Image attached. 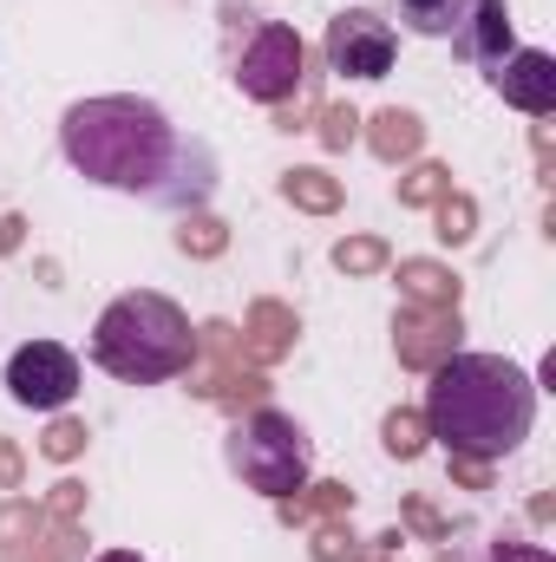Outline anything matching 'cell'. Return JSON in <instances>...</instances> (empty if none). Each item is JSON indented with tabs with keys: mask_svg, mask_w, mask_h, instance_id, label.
Returning a JSON list of instances; mask_svg holds the SVG:
<instances>
[{
	"mask_svg": "<svg viewBox=\"0 0 556 562\" xmlns=\"http://www.w3.org/2000/svg\"><path fill=\"white\" fill-rule=\"evenodd\" d=\"M59 150L79 177H92L105 190H132L164 210H197L216 183V157L197 138H184L164 119V105L132 99V92L79 99L59 119Z\"/></svg>",
	"mask_w": 556,
	"mask_h": 562,
	"instance_id": "1",
	"label": "cell"
},
{
	"mask_svg": "<svg viewBox=\"0 0 556 562\" xmlns=\"http://www.w3.org/2000/svg\"><path fill=\"white\" fill-rule=\"evenodd\" d=\"M419 419L458 458H504V451H518L531 438L537 386L504 353H452L445 367H432Z\"/></svg>",
	"mask_w": 556,
	"mask_h": 562,
	"instance_id": "2",
	"label": "cell"
},
{
	"mask_svg": "<svg viewBox=\"0 0 556 562\" xmlns=\"http://www.w3.org/2000/svg\"><path fill=\"white\" fill-rule=\"evenodd\" d=\"M92 360L125 380V386H164V380H184L197 367V334H190V314L170 301V294H151L132 288L119 294L99 327H92Z\"/></svg>",
	"mask_w": 556,
	"mask_h": 562,
	"instance_id": "3",
	"label": "cell"
},
{
	"mask_svg": "<svg viewBox=\"0 0 556 562\" xmlns=\"http://www.w3.org/2000/svg\"><path fill=\"white\" fill-rule=\"evenodd\" d=\"M308 464H314V445H308V431L276 413V406H249L236 431H230V471L249 484V491H263L269 504L281 497H294L301 484H308Z\"/></svg>",
	"mask_w": 556,
	"mask_h": 562,
	"instance_id": "4",
	"label": "cell"
},
{
	"mask_svg": "<svg viewBox=\"0 0 556 562\" xmlns=\"http://www.w3.org/2000/svg\"><path fill=\"white\" fill-rule=\"evenodd\" d=\"M249 20H256V13H249ZM301 79H308V46H301V33L281 26V20H256L249 40H243V53H236V86H243V99H256V105H288V99L301 92Z\"/></svg>",
	"mask_w": 556,
	"mask_h": 562,
	"instance_id": "5",
	"label": "cell"
},
{
	"mask_svg": "<svg viewBox=\"0 0 556 562\" xmlns=\"http://www.w3.org/2000/svg\"><path fill=\"white\" fill-rule=\"evenodd\" d=\"M197 353H210V367H190V373H184L197 400L236 406V413H243V406H269V380H263V367L243 360V334H236L230 321L197 327Z\"/></svg>",
	"mask_w": 556,
	"mask_h": 562,
	"instance_id": "6",
	"label": "cell"
},
{
	"mask_svg": "<svg viewBox=\"0 0 556 562\" xmlns=\"http://www.w3.org/2000/svg\"><path fill=\"white\" fill-rule=\"evenodd\" d=\"M321 53H327V66H334V72H347V79H387V72H393V59H400V40H393V26H387L380 13L347 7V13H334V20H327Z\"/></svg>",
	"mask_w": 556,
	"mask_h": 562,
	"instance_id": "7",
	"label": "cell"
},
{
	"mask_svg": "<svg viewBox=\"0 0 556 562\" xmlns=\"http://www.w3.org/2000/svg\"><path fill=\"white\" fill-rule=\"evenodd\" d=\"M7 393H13L20 406H33V413H59V406L79 393V360H73V347H59V340H26V347L7 360Z\"/></svg>",
	"mask_w": 556,
	"mask_h": 562,
	"instance_id": "8",
	"label": "cell"
},
{
	"mask_svg": "<svg viewBox=\"0 0 556 562\" xmlns=\"http://www.w3.org/2000/svg\"><path fill=\"white\" fill-rule=\"evenodd\" d=\"M458 340H465V327H458V307H400L393 314V353H400V367H413V373H432V367H445L452 353H458Z\"/></svg>",
	"mask_w": 556,
	"mask_h": 562,
	"instance_id": "9",
	"label": "cell"
},
{
	"mask_svg": "<svg viewBox=\"0 0 556 562\" xmlns=\"http://www.w3.org/2000/svg\"><path fill=\"white\" fill-rule=\"evenodd\" d=\"M491 86H498L504 105H518V112H531V119H551L556 112V59L537 53V46L504 53V59L491 66Z\"/></svg>",
	"mask_w": 556,
	"mask_h": 562,
	"instance_id": "10",
	"label": "cell"
},
{
	"mask_svg": "<svg viewBox=\"0 0 556 562\" xmlns=\"http://www.w3.org/2000/svg\"><path fill=\"white\" fill-rule=\"evenodd\" d=\"M294 334H301V321H294L288 301H249V321H243V360H249V367H276V360L294 353Z\"/></svg>",
	"mask_w": 556,
	"mask_h": 562,
	"instance_id": "11",
	"label": "cell"
},
{
	"mask_svg": "<svg viewBox=\"0 0 556 562\" xmlns=\"http://www.w3.org/2000/svg\"><path fill=\"white\" fill-rule=\"evenodd\" d=\"M458 53L478 59L485 72L511 53V13H504V0H478V7H471V20L458 26Z\"/></svg>",
	"mask_w": 556,
	"mask_h": 562,
	"instance_id": "12",
	"label": "cell"
},
{
	"mask_svg": "<svg viewBox=\"0 0 556 562\" xmlns=\"http://www.w3.org/2000/svg\"><path fill=\"white\" fill-rule=\"evenodd\" d=\"M360 125H367V150L380 164H407V157H419V144H425V125H419V112H407V105H387V112H374Z\"/></svg>",
	"mask_w": 556,
	"mask_h": 562,
	"instance_id": "13",
	"label": "cell"
},
{
	"mask_svg": "<svg viewBox=\"0 0 556 562\" xmlns=\"http://www.w3.org/2000/svg\"><path fill=\"white\" fill-rule=\"evenodd\" d=\"M458 288H465V281L452 276L445 262H425V256H407V262H400V294H407L413 307H458Z\"/></svg>",
	"mask_w": 556,
	"mask_h": 562,
	"instance_id": "14",
	"label": "cell"
},
{
	"mask_svg": "<svg viewBox=\"0 0 556 562\" xmlns=\"http://www.w3.org/2000/svg\"><path fill=\"white\" fill-rule=\"evenodd\" d=\"M347 510H354V491H347V484H301L294 497L276 504V517L294 524V530H301V524H321V517H347Z\"/></svg>",
	"mask_w": 556,
	"mask_h": 562,
	"instance_id": "15",
	"label": "cell"
},
{
	"mask_svg": "<svg viewBox=\"0 0 556 562\" xmlns=\"http://www.w3.org/2000/svg\"><path fill=\"white\" fill-rule=\"evenodd\" d=\"M471 7H478V0H400L407 26L425 33V40H458V26L471 20Z\"/></svg>",
	"mask_w": 556,
	"mask_h": 562,
	"instance_id": "16",
	"label": "cell"
},
{
	"mask_svg": "<svg viewBox=\"0 0 556 562\" xmlns=\"http://www.w3.org/2000/svg\"><path fill=\"white\" fill-rule=\"evenodd\" d=\"M281 196L294 203V210H308V216H334L341 210V177H327V170H288L281 177Z\"/></svg>",
	"mask_w": 556,
	"mask_h": 562,
	"instance_id": "17",
	"label": "cell"
},
{
	"mask_svg": "<svg viewBox=\"0 0 556 562\" xmlns=\"http://www.w3.org/2000/svg\"><path fill=\"white\" fill-rule=\"evenodd\" d=\"M432 223H438V229H432V236H438V243H452V249H458V243H471V236H478V203H471V196H465V190H445V196H438V203H432Z\"/></svg>",
	"mask_w": 556,
	"mask_h": 562,
	"instance_id": "18",
	"label": "cell"
},
{
	"mask_svg": "<svg viewBox=\"0 0 556 562\" xmlns=\"http://www.w3.org/2000/svg\"><path fill=\"white\" fill-rule=\"evenodd\" d=\"M177 249L197 256V262H210V256L230 249V229H223L216 216H203V210H184V216H177Z\"/></svg>",
	"mask_w": 556,
	"mask_h": 562,
	"instance_id": "19",
	"label": "cell"
},
{
	"mask_svg": "<svg viewBox=\"0 0 556 562\" xmlns=\"http://www.w3.org/2000/svg\"><path fill=\"white\" fill-rule=\"evenodd\" d=\"M73 557H79V524H53L46 517V530L33 543H20L13 557H0V562H73Z\"/></svg>",
	"mask_w": 556,
	"mask_h": 562,
	"instance_id": "20",
	"label": "cell"
},
{
	"mask_svg": "<svg viewBox=\"0 0 556 562\" xmlns=\"http://www.w3.org/2000/svg\"><path fill=\"white\" fill-rule=\"evenodd\" d=\"M40 530H46V504H26V497L0 504V557H13L20 543H33Z\"/></svg>",
	"mask_w": 556,
	"mask_h": 562,
	"instance_id": "21",
	"label": "cell"
},
{
	"mask_svg": "<svg viewBox=\"0 0 556 562\" xmlns=\"http://www.w3.org/2000/svg\"><path fill=\"white\" fill-rule=\"evenodd\" d=\"M387 262H393V249H387L380 236H341V243H334V269H341V276H380Z\"/></svg>",
	"mask_w": 556,
	"mask_h": 562,
	"instance_id": "22",
	"label": "cell"
},
{
	"mask_svg": "<svg viewBox=\"0 0 556 562\" xmlns=\"http://www.w3.org/2000/svg\"><path fill=\"white\" fill-rule=\"evenodd\" d=\"M445 190H452V170L425 157V164H413V170L400 177V210H432Z\"/></svg>",
	"mask_w": 556,
	"mask_h": 562,
	"instance_id": "23",
	"label": "cell"
},
{
	"mask_svg": "<svg viewBox=\"0 0 556 562\" xmlns=\"http://www.w3.org/2000/svg\"><path fill=\"white\" fill-rule=\"evenodd\" d=\"M308 557H314V562H354V557H360V543H354L347 517H321V524H314V543H308Z\"/></svg>",
	"mask_w": 556,
	"mask_h": 562,
	"instance_id": "24",
	"label": "cell"
},
{
	"mask_svg": "<svg viewBox=\"0 0 556 562\" xmlns=\"http://www.w3.org/2000/svg\"><path fill=\"white\" fill-rule=\"evenodd\" d=\"M380 438H387V451H393V458H419L432 431H425V419H419V413H407V406H400V413H387Z\"/></svg>",
	"mask_w": 556,
	"mask_h": 562,
	"instance_id": "25",
	"label": "cell"
},
{
	"mask_svg": "<svg viewBox=\"0 0 556 562\" xmlns=\"http://www.w3.org/2000/svg\"><path fill=\"white\" fill-rule=\"evenodd\" d=\"M314 138L327 144V150H347V144L360 138V112L354 105H321L314 112Z\"/></svg>",
	"mask_w": 556,
	"mask_h": 562,
	"instance_id": "26",
	"label": "cell"
},
{
	"mask_svg": "<svg viewBox=\"0 0 556 562\" xmlns=\"http://www.w3.org/2000/svg\"><path fill=\"white\" fill-rule=\"evenodd\" d=\"M40 451H46L53 464H73V458L86 451V425L79 419H53L46 425V438H40Z\"/></svg>",
	"mask_w": 556,
	"mask_h": 562,
	"instance_id": "27",
	"label": "cell"
},
{
	"mask_svg": "<svg viewBox=\"0 0 556 562\" xmlns=\"http://www.w3.org/2000/svg\"><path fill=\"white\" fill-rule=\"evenodd\" d=\"M46 517H53V524H79V517H86V484H79V477H59V484L46 491Z\"/></svg>",
	"mask_w": 556,
	"mask_h": 562,
	"instance_id": "28",
	"label": "cell"
},
{
	"mask_svg": "<svg viewBox=\"0 0 556 562\" xmlns=\"http://www.w3.org/2000/svg\"><path fill=\"white\" fill-rule=\"evenodd\" d=\"M407 524H413L425 543H445V537H452V524H445V517H438L425 497H407Z\"/></svg>",
	"mask_w": 556,
	"mask_h": 562,
	"instance_id": "29",
	"label": "cell"
},
{
	"mask_svg": "<svg viewBox=\"0 0 556 562\" xmlns=\"http://www.w3.org/2000/svg\"><path fill=\"white\" fill-rule=\"evenodd\" d=\"M452 484H465V491H491V458H458V451H452Z\"/></svg>",
	"mask_w": 556,
	"mask_h": 562,
	"instance_id": "30",
	"label": "cell"
},
{
	"mask_svg": "<svg viewBox=\"0 0 556 562\" xmlns=\"http://www.w3.org/2000/svg\"><path fill=\"white\" fill-rule=\"evenodd\" d=\"M491 562H551L544 543H518V537H498L491 543Z\"/></svg>",
	"mask_w": 556,
	"mask_h": 562,
	"instance_id": "31",
	"label": "cell"
},
{
	"mask_svg": "<svg viewBox=\"0 0 556 562\" xmlns=\"http://www.w3.org/2000/svg\"><path fill=\"white\" fill-rule=\"evenodd\" d=\"M20 484H26V458L13 438H0V491H20Z\"/></svg>",
	"mask_w": 556,
	"mask_h": 562,
	"instance_id": "32",
	"label": "cell"
},
{
	"mask_svg": "<svg viewBox=\"0 0 556 562\" xmlns=\"http://www.w3.org/2000/svg\"><path fill=\"white\" fill-rule=\"evenodd\" d=\"M400 543H407V537H400V530H387V537H374L354 562H400Z\"/></svg>",
	"mask_w": 556,
	"mask_h": 562,
	"instance_id": "33",
	"label": "cell"
},
{
	"mask_svg": "<svg viewBox=\"0 0 556 562\" xmlns=\"http://www.w3.org/2000/svg\"><path fill=\"white\" fill-rule=\"evenodd\" d=\"M20 243H26V216H20V210H7V216H0V256H13Z\"/></svg>",
	"mask_w": 556,
	"mask_h": 562,
	"instance_id": "34",
	"label": "cell"
},
{
	"mask_svg": "<svg viewBox=\"0 0 556 562\" xmlns=\"http://www.w3.org/2000/svg\"><path fill=\"white\" fill-rule=\"evenodd\" d=\"M99 562H144V557H132V550H105Z\"/></svg>",
	"mask_w": 556,
	"mask_h": 562,
	"instance_id": "35",
	"label": "cell"
}]
</instances>
